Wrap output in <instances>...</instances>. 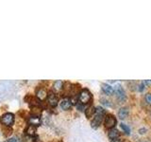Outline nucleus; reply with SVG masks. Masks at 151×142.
I'll list each match as a JSON object with an SVG mask.
<instances>
[{"instance_id": "obj_9", "label": "nucleus", "mask_w": 151, "mask_h": 142, "mask_svg": "<svg viewBox=\"0 0 151 142\" xmlns=\"http://www.w3.org/2000/svg\"><path fill=\"white\" fill-rule=\"evenodd\" d=\"M101 87H102L103 92L107 95H112L113 93H114V89H113V87L108 83H103L101 85Z\"/></svg>"}, {"instance_id": "obj_23", "label": "nucleus", "mask_w": 151, "mask_h": 142, "mask_svg": "<svg viewBox=\"0 0 151 142\" xmlns=\"http://www.w3.org/2000/svg\"><path fill=\"white\" fill-rule=\"evenodd\" d=\"M6 142H19V140L16 137H12V138H9Z\"/></svg>"}, {"instance_id": "obj_16", "label": "nucleus", "mask_w": 151, "mask_h": 142, "mask_svg": "<svg viewBox=\"0 0 151 142\" xmlns=\"http://www.w3.org/2000/svg\"><path fill=\"white\" fill-rule=\"evenodd\" d=\"M119 135H120V132H119V130L115 129V128L111 129L110 132H109V136H110V138H111V139L118 138V136Z\"/></svg>"}, {"instance_id": "obj_14", "label": "nucleus", "mask_w": 151, "mask_h": 142, "mask_svg": "<svg viewBox=\"0 0 151 142\" xmlns=\"http://www.w3.org/2000/svg\"><path fill=\"white\" fill-rule=\"evenodd\" d=\"M41 114H42V109L40 108V106H33V107H31V116L32 117H40Z\"/></svg>"}, {"instance_id": "obj_11", "label": "nucleus", "mask_w": 151, "mask_h": 142, "mask_svg": "<svg viewBox=\"0 0 151 142\" xmlns=\"http://www.w3.org/2000/svg\"><path fill=\"white\" fill-rule=\"evenodd\" d=\"M94 114H96V107H93V105L87 107L85 109V115L88 118H91L92 117L94 116Z\"/></svg>"}, {"instance_id": "obj_3", "label": "nucleus", "mask_w": 151, "mask_h": 142, "mask_svg": "<svg viewBox=\"0 0 151 142\" xmlns=\"http://www.w3.org/2000/svg\"><path fill=\"white\" fill-rule=\"evenodd\" d=\"M0 121L6 127H11L14 123V115L12 113H6L1 117Z\"/></svg>"}, {"instance_id": "obj_13", "label": "nucleus", "mask_w": 151, "mask_h": 142, "mask_svg": "<svg viewBox=\"0 0 151 142\" xmlns=\"http://www.w3.org/2000/svg\"><path fill=\"white\" fill-rule=\"evenodd\" d=\"M63 83L61 82V80H56V82L53 83V90L55 92H60L61 89L63 88Z\"/></svg>"}, {"instance_id": "obj_12", "label": "nucleus", "mask_w": 151, "mask_h": 142, "mask_svg": "<svg viewBox=\"0 0 151 142\" xmlns=\"http://www.w3.org/2000/svg\"><path fill=\"white\" fill-rule=\"evenodd\" d=\"M127 116H129V109L126 107H122L118 112V117H119L120 120H125Z\"/></svg>"}, {"instance_id": "obj_21", "label": "nucleus", "mask_w": 151, "mask_h": 142, "mask_svg": "<svg viewBox=\"0 0 151 142\" xmlns=\"http://www.w3.org/2000/svg\"><path fill=\"white\" fill-rule=\"evenodd\" d=\"M142 83L145 85V87H148L151 85V80H145L142 82Z\"/></svg>"}, {"instance_id": "obj_15", "label": "nucleus", "mask_w": 151, "mask_h": 142, "mask_svg": "<svg viewBox=\"0 0 151 142\" xmlns=\"http://www.w3.org/2000/svg\"><path fill=\"white\" fill-rule=\"evenodd\" d=\"M36 131H37V127L35 126H32V125H28L27 130H26V134L27 135H30V136H34L36 134Z\"/></svg>"}, {"instance_id": "obj_25", "label": "nucleus", "mask_w": 151, "mask_h": 142, "mask_svg": "<svg viewBox=\"0 0 151 142\" xmlns=\"http://www.w3.org/2000/svg\"><path fill=\"white\" fill-rule=\"evenodd\" d=\"M111 142H122V140L120 138H113L111 140Z\"/></svg>"}, {"instance_id": "obj_10", "label": "nucleus", "mask_w": 151, "mask_h": 142, "mask_svg": "<svg viewBox=\"0 0 151 142\" xmlns=\"http://www.w3.org/2000/svg\"><path fill=\"white\" fill-rule=\"evenodd\" d=\"M28 124L32 125V126H39L41 124V117H32L30 116L28 117Z\"/></svg>"}, {"instance_id": "obj_20", "label": "nucleus", "mask_w": 151, "mask_h": 142, "mask_svg": "<svg viewBox=\"0 0 151 142\" xmlns=\"http://www.w3.org/2000/svg\"><path fill=\"white\" fill-rule=\"evenodd\" d=\"M77 108H78V110H79V111H84L85 109V106H84V104H82V103H80V102H78L77 103Z\"/></svg>"}, {"instance_id": "obj_2", "label": "nucleus", "mask_w": 151, "mask_h": 142, "mask_svg": "<svg viewBox=\"0 0 151 142\" xmlns=\"http://www.w3.org/2000/svg\"><path fill=\"white\" fill-rule=\"evenodd\" d=\"M92 101V94L88 89H82L78 94V102L82 104H88Z\"/></svg>"}, {"instance_id": "obj_26", "label": "nucleus", "mask_w": 151, "mask_h": 142, "mask_svg": "<svg viewBox=\"0 0 151 142\" xmlns=\"http://www.w3.org/2000/svg\"><path fill=\"white\" fill-rule=\"evenodd\" d=\"M126 142H130V141H126Z\"/></svg>"}, {"instance_id": "obj_8", "label": "nucleus", "mask_w": 151, "mask_h": 142, "mask_svg": "<svg viewBox=\"0 0 151 142\" xmlns=\"http://www.w3.org/2000/svg\"><path fill=\"white\" fill-rule=\"evenodd\" d=\"M60 108L63 110H69L72 106V102H71V99L69 98H63L60 102Z\"/></svg>"}, {"instance_id": "obj_7", "label": "nucleus", "mask_w": 151, "mask_h": 142, "mask_svg": "<svg viewBox=\"0 0 151 142\" xmlns=\"http://www.w3.org/2000/svg\"><path fill=\"white\" fill-rule=\"evenodd\" d=\"M113 89H114V92L116 94L117 99H119V101H125V99H126V93L124 91V89L122 88L121 85H116L115 88H113Z\"/></svg>"}, {"instance_id": "obj_22", "label": "nucleus", "mask_w": 151, "mask_h": 142, "mask_svg": "<svg viewBox=\"0 0 151 142\" xmlns=\"http://www.w3.org/2000/svg\"><path fill=\"white\" fill-rule=\"evenodd\" d=\"M101 102L103 103V105H106V106H109V107L111 106V103L109 101H107V99H101Z\"/></svg>"}, {"instance_id": "obj_5", "label": "nucleus", "mask_w": 151, "mask_h": 142, "mask_svg": "<svg viewBox=\"0 0 151 142\" xmlns=\"http://www.w3.org/2000/svg\"><path fill=\"white\" fill-rule=\"evenodd\" d=\"M47 101H48V104L51 107H56L57 105H58L59 98L54 92L51 91L48 93V95H47Z\"/></svg>"}, {"instance_id": "obj_17", "label": "nucleus", "mask_w": 151, "mask_h": 142, "mask_svg": "<svg viewBox=\"0 0 151 142\" xmlns=\"http://www.w3.org/2000/svg\"><path fill=\"white\" fill-rule=\"evenodd\" d=\"M120 126H121L122 129L124 130V132L126 133L127 135H129V133H130V129H129V126L126 125V124H124V123H121Z\"/></svg>"}, {"instance_id": "obj_4", "label": "nucleus", "mask_w": 151, "mask_h": 142, "mask_svg": "<svg viewBox=\"0 0 151 142\" xmlns=\"http://www.w3.org/2000/svg\"><path fill=\"white\" fill-rule=\"evenodd\" d=\"M117 120H116V117L111 115V114H109L105 117V120H104V125H105V128L107 129H113L114 126L116 125Z\"/></svg>"}, {"instance_id": "obj_1", "label": "nucleus", "mask_w": 151, "mask_h": 142, "mask_svg": "<svg viewBox=\"0 0 151 142\" xmlns=\"http://www.w3.org/2000/svg\"><path fill=\"white\" fill-rule=\"evenodd\" d=\"M105 115V110H104L103 107L97 106L96 108V114L93 117V120L91 122V126L93 129H96V128L99 127V125L101 124V122L103 120V117Z\"/></svg>"}, {"instance_id": "obj_24", "label": "nucleus", "mask_w": 151, "mask_h": 142, "mask_svg": "<svg viewBox=\"0 0 151 142\" xmlns=\"http://www.w3.org/2000/svg\"><path fill=\"white\" fill-rule=\"evenodd\" d=\"M144 89H145V85H144L143 83H141V84L139 85V91H141V92H142V91H143Z\"/></svg>"}, {"instance_id": "obj_6", "label": "nucleus", "mask_w": 151, "mask_h": 142, "mask_svg": "<svg viewBox=\"0 0 151 142\" xmlns=\"http://www.w3.org/2000/svg\"><path fill=\"white\" fill-rule=\"evenodd\" d=\"M47 91L45 90V88L44 87H38L36 90V98L39 99V101H45V99H47Z\"/></svg>"}, {"instance_id": "obj_18", "label": "nucleus", "mask_w": 151, "mask_h": 142, "mask_svg": "<svg viewBox=\"0 0 151 142\" xmlns=\"http://www.w3.org/2000/svg\"><path fill=\"white\" fill-rule=\"evenodd\" d=\"M34 136H30L27 135L24 136V142H34Z\"/></svg>"}, {"instance_id": "obj_19", "label": "nucleus", "mask_w": 151, "mask_h": 142, "mask_svg": "<svg viewBox=\"0 0 151 142\" xmlns=\"http://www.w3.org/2000/svg\"><path fill=\"white\" fill-rule=\"evenodd\" d=\"M145 99L146 103L149 104V105H151V93H147V94H146Z\"/></svg>"}]
</instances>
